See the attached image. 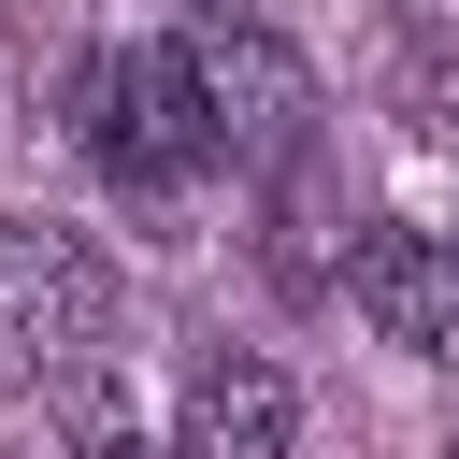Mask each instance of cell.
I'll return each mask as SVG.
<instances>
[{"mask_svg": "<svg viewBox=\"0 0 459 459\" xmlns=\"http://www.w3.org/2000/svg\"><path fill=\"white\" fill-rule=\"evenodd\" d=\"M72 143H86L115 186H186V172L215 158V115H201V72H186V43L86 57V72H72Z\"/></svg>", "mask_w": 459, "mask_h": 459, "instance_id": "obj_1", "label": "cell"}, {"mask_svg": "<svg viewBox=\"0 0 459 459\" xmlns=\"http://www.w3.org/2000/svg\"><path fill=\"white\" fill-rule=\"evenodd\" d=\"M186 72H201V115H215V158H301L316 72L258 14H186Z\"/></svg>", "mask_w": 459, "mask_h": 459, "instance_id": "obj_2", "label": "cell"}, {"mask_svg": "<svg viewBox=\"0 0 459 459\" xmlns=\"http://www.w3.org/2000/svg\"><path fill=\"white\" fill-rule=\"evenodd\" d=\"M0 301L29 330V359H72V344H115V258L57 215H0Z\"/></svg>", "mask_w": 459, "mask_h": 459, "instance_id": "obj_3", "label": "cell"}, {"mask_svg": "<svg viewBox=\"0 0 459 459\" xmlns=\"http://www.w3.org/2000/svg\"><path fill=\"white\" fill-rule=\"evenodd\" d=\"M344 301L373 316V344H402V359H445L459 344V258L430 244V230H359L344 244Z\"/></svg>", "mask_w": 459, "mask_h": 459, "instance_id": "obj_4", "label": "cell"}, {"mask_svg": "<svg viewBox=\"0 0 459 459\" xmlns=\"http://www.w3.org/2000/svg\"><path fill=\"white\" fill-rule=\"evenodd\" d=\"M287 430H301V387H287L273 359H201V387H186V459H287Z\"/></svg>", "mask_w": 459, "mask_h": 459, "instance_id": "obj_5", "label": "cell"}, {"mask_svg": "<svg viewBox=\"0 0 459 459\" xmlns=\"http://www.w3.org/2000/svg\"><path fill=\"white\" fill-rule=\"evenodd\" d=\"M43 402H57L72 459H143V416H129V387H115V344H72V359H43Z\"/></svg>", "mask_w": 459, "mask_h": 459, "instance_id": "obj_6", "label": "cell"}, {"mask_svg": "<svg viewBox=\"0 0 459 459\" xmlns=\"http://www.w3.org/2000/svg\"><path fill=\"white\" fill-rule=\"evenodd\" d=\"M445 459H459V445H445Z\"/></svg>", "mask_w": 459, "mask_h": 459, "instance_id": "obj_7", "label": "cell"}]
</instances>
